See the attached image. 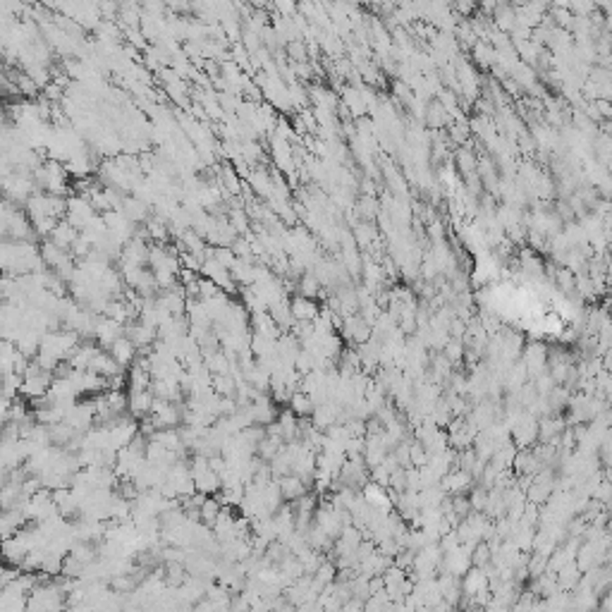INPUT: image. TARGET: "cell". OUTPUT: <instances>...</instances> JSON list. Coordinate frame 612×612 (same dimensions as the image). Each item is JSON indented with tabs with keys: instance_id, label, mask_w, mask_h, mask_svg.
I'll list each match as a JSON object with an SVG mask.
<instances>
[{
	"instance_id": "7a4b0ae2",
	"label": "cell",
	"mask_w": 612,
	"mask_h": 612,
	"mask_svg": "<svg viewBox=\"0 0 612 612\" xmlns=\"http://www.w3.org/2000/svg\"><path fill=\"white\" fill-rule=\"evenodd\" d=\"M289 311H292L294 321H316L321 316V306L316 304V299H306L301 294H296L289 301Z\"/></svg>"
},
{
	"instance_id": "277c9868",
	"label": "cell",
	"mask_w": 612,
	"mask_h": 612,
	"mask_svg": "<svg viewBox=\"0 0 612 612\" xmlns=\"http://www.w3.org/2000/svg\"><path fill=\"white\" fill-rule=\"evenodd\" d=\"M220 512H223V502H220L216 495H213V497L206 495L204 502H201V507H199V521L204 524V526L211 529L213 524H216L218 516H220Z\"/></svg>"
},
{
	"instance_id": "5b68a950",
	"label": "cell",
	"mask_w": 612,
	"mask_h": 612,
	"mask_svg": "<svg viewBox=\"0 0 612 612\" xmlns=\"http://www.w3.org/2000/svg\"><path fill=\"white\" fill-rule=\"evenodd\" d=\"M189 579V572L182 560H168L166 562V582L173 586V589H180Z\"/></svg>"
},
{
	"instance_id": "8992f818",
	"label": "cell",
	"mask_w": 612,
	"mask_h": 612,
	"mask_svg": "<svg viewBox=\"0 0 612 612\" xmlns=\"http://www.w3.org/2000/svg\"><path fill=\"white\" fill-rule=\"evenodd\" d=\"M125 208H127V218L129 220H142V218H146V206L142 204V201H127V204H125Z\"/></svg>"
},
{
	"instance_id": "3957f363",
	"label": "cell",
	"mask_w": 612,
	"mask_h": 612,
	"mask_svg": "<svg viewBox=\"0 0 612 612\" xmlns=\"http://www.w3.org/2000/svg\"><path fill=\"white\" fill-rule=\"evenodd\" d=\"M108 352H110L112 359H115L120 366H125V369L134 364V359H137V345L132 342L129 337H125V335H120L115 342L108 347Z\"/></svg>"
},
{
	"instance_id": "6da1fadb",
	"label": "cell",
	"mask_w": 612,
	"mask_h": 612,
	"mask_svg": "<svg viewBox=\"0 0 612 612\" xmlns=\"http://www.w3.org/2000/svg\"><path fill=\"white\" fill-rule=\"evenodd\" d=\"M277 490H280V495L285 502H294V500H299L301 495L308 493V485L296 474H285V476L277 478Z\"/></svg>"
}]
</instances>
